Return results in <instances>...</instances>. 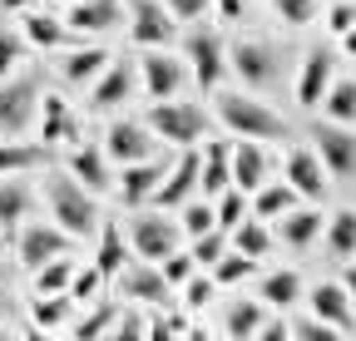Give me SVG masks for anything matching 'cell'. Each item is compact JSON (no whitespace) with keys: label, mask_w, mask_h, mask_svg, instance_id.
<instances>
[{"label":"cell","mask_w":356,"mask_h":341,"mask_svg":"<svg viewBox=\"0 0 356 341\" xmlns=\"http://www.w3.org/2000/svg\"><path fill=\"white\" fill-rule=\"evenodd\" d=\"M222 252H228V238H222V228H208V233H198V238H193V263L213 267Z\"/></svg>","instance_id":"obj_37"},{"label":"cell","mask_w":356,"mask_h":341,"mask_svg":"<svg viewBox=\"0 0 356 341\" xmlns=\"http://www.w3.org/2000/svg\"><path fill=\"white\" fill-rule=\"evenodd\" d=\"M70 134V109L60 94H44V144H60Z\"/></svg>","instance_id":"obj_36"},{"label":"cell","mask_w":356,"mask_h":341,"mask_svg":"<svg viewBox=\"0 0 356 341\" xmlns=\"http://www.w3.org/2000/svg\"><path fill=\"white\" fill-rule=\"evenodd\" d=\"M327 25H332L337 35L351 30V25H356V6H346V0H341V6H332V10H327Z\"/></svg>","instance_id":"obj_49"},{"label":"cell","mask_w":356,"mask_h":341,"mask_svg":"<svg viewBox=\"0 0 356 341\" xmlns=\"http://www.w3.org/2000/svg\"><path fill=\"white\" fill-rule=\"evenodd\" d=\"M159 263H163V282H168V287H184V282L193 277V267H198L193 252H178V247L168 252V258H159Z\"/></svg>","instance_id":"obj_39"},{"label":"cell","mask_w":356,"mask_h":341,"mask_svg":"<svg viewBox=\"0 0 356 341\" xmlns=\"http://www.w3.org/2000/svg\"><path fill=\"white\" fill-rule=\"evenodd\" d=\"M50 213H55V223L70 233V238H84L89 228L99 223V208L95 198H89V188H79L74 178H50Z\"/></svg>","instance_id":"obj_2"},{"label":"cell","mask_w":356,"mask_h":341,"mask_svg":"<svg viewBox=\"0 0 356 341\" xmlns=\"http://www.w3.org/2000/svg\"><path fill=\"white\" fill-rule=\"evenodd\" d=\"M65 312H70V297H60V292H50V302H35V322L40 326H60Z\"/></svg>","instance_id":"obj_42"},{"label":"cell","mask_w":356,"mask_h":341,"mask_svg":"<svg viewBox=\"0 0 356 341\" xmlns=\"http://www.w3.org/2000/svg\"><path fill=\"white\" fill-rule=\"evenodd\" d=\"M233 69H238V79L248 84V90H267V84H273V50L257 45V40H238Z\"/></svg>","instance_id":"obj_7"},{"label":"cell","mask_w":356,"mask_h":341,"mask_svg":"<svg viewBox=\"0 0 356 341\" xmlns=\"http://www.w3.org/2000/svg\"><path fill=\"white\" fill-rule=\"evenodd\" d=\"M257 272V258H248V252H222V258L213 263V282H243V277H252Z\"/></svg>","instance_id":"obj_33"},{"label":"cell","mask_w":356,"mask_h":341,"mask_svg":"<svg viewBox=\"0 0 356 341\" xmlns=\"http://www.w3.org/2000/svg\"><path fill=\"white\" fill-rule=\"evenodd\" d=\"M312 144H317V158L337 178H356V134L346 124H317V129H312Z\"/></svg>","instance_id":"obj_3"},{"label":"cell","mask_w":356,"mask_h":341,"mask_svg":"<svg viewBox=\"0 0 356 341\" xmlns=\"http://www.w3.org/2000/svg\"><path fill=\"white\" fill-rule=\"evenodd\" d=\"M341 40H346V50L356 55V25H351V30H341Z\"/></svg>","instance_id":"obj_55"},{"label":"cell","mask_w":356,"mask_h":341,"mask_svg":"<svg viewBox=\"0 0 356 341\" xmlns=\"http://www.w3.org/2000/svg\"><path fill=\"white\" fill-rule=\"evenodd\" d=\"M104 65H109V50L89 45V50H74V55H65V60H60V74H65L70 84H84V79H95Z\"/></svg>","instance_id":"obj_25"},{"label":"cell","mask_w":356,"mask_h":341,"mask_svg":"<svg viewBox=\"0 0 356 341\" xmlns=\"http://www.w3.org/2000/svg\"><path fill=\"white\" fill-rule=\"evenodd\" d=\"M70 178L89 193H104L109 188V163H104V149H74L70 153Z\"/></svg>","instance_id":"obj_17"},{"label":"cell","mask_w":356,"mask_h":341,"mask_svg":"<svg viewBox=\"0 0 356 341\" xmlns=\"http://www.w3.org/2000/svg\"><path fill=\"white\" fill-rule=\"evenodd\" d=\"M10 302V292H6V267H0V307Z\"/></svg>","instance_id":"obj_56"},{"label":"cell","mask_w":356,"mask_h":341,"mask_svg":"<svg viewBox=\"0 0 356 341\" xmlns=\"http://www.w3.org/2000/svg\"><path fill=\"white\" fill-rule=\"evenodd\" d=\"M327 242H332V252H337V258H351V252H356V213H351V208H341L337 218H332Z\"/></svg>","instance_id":"obj_32"},{"label":"cell","mask_w":356,"mask_h":341,"mask_svg":"<svg viewBox=\"0 0 356 341\" xmlns=\"http://www.w3.org/2000/svg\"><path fill=\"white\" fill-rule=\"evenodd\" d=\"M70 6H74V0H70Z\"/></svg>","instance_id":"obj_58"},{"label":"cell","mask_w":356,"mask_h":341,"mask_svg":"<svg viewBox=\"0 0 356 341\" xmlns=\"http://www.w3.org/2000/svg\"><path fill=\"white\" fill-rule=\"evenodd\" d=\"M233 183V168H228V144H213L203 158H198V188L203 193H222Z\"/></svg>","instance_id":"obj_22"},{"label":"cell","mask_w":356,"mask_h":341,"mask_svg":"<svg viewBox=\"0 0 356 341\" xmlns=\"http://www.w3.org/2000/svg\"><path fill=\"white\" fill-rule=\"evenodd\" d=\"M341 292H346V302L356 307V267H346V277H341Z\"/></svg>","instance_id":"obj_53"},{"label":"cell","mask_w":356,"mask_h":341,"mask_svg":"<svg viewBox=\"0 0 356 341\" xmlns=\"http://www.w3.org/2000/svg\"><path fill=\"white\" fill-rule=\"evenodd\" d=\"M243 198H248L243 188H233V193L222 188V203H218V213H213V223H218V228H238V223H243Z\"/></svg>","instance_id":"obj_40"},{"label":"cell","mask_w":356,"mask_h":341,"mask_svg":"<svg viewBox=\"0 0 356 341\" xmlns=\"http://www.w3.org/2000/svg\"><path fill=\"white\" fill-rule=\"evenodd\" d=\"M134 40L139 45H168L173 40V15L159 6V0H134Z\"/></svg>","instance_id":"obj_8"},{"label":"cell","mask_w":356,"mask_h":341,"mask_svg":"<svg viewBox=\"0 0 356 341\" xmlns=\"http://www.w3.org/2000/svg\"><path fill=\"white\" fill-rule=\"evenodd\" d=\"M30 104H35V79H15V84H6V90H0V129H6V134L25 129Z\"/></svg>","instance_id":"obj_15"},{"label":"cell","mask_w":356,"mask_h":341,"mask_svg":"<svg viewBox=\"0 0 356 341\" xmlns=\"http://www.w3.org/2000/svg\"><path fill=\"white\" fill-rule=\"evenodd\" d=\"M25 40H30V45H44V50H55L60 40H65V25L44 20V15H30V20H25Z\"/></svg>","instance_id":"obj_38"},{"label":"cell","mask_w":356,"mask_h":341,"mask_svg":"<svg viewBox=\"0 0 356 341\" xmlns=\"http://www.w3.org/2000/svg\"><path fill=\"white\" fill-rule=\"evenodd\" d=\"M15 65H20V40L15 35H0V79H6Z\"/></svg>","instance_id":"obj_48"},{"label":"cell","mask_w":356,"mask_h":341,"mask_svg":"<svg viewBox=\"0 0 356 341\" xmlns=\"http://www.w3.org/2000/svg\"><path fill=\"white\" fill-rule=\"evenodd\" d=\"M292 203H297V193H292L287 183H262V188H252V213H257V218H282Z\"/></svg>","instance_id":"obj_28"},{"label":"cell","mask_w":356,"mask_h":341,"mask_svg":"<svg viewBox=\"0 0 356 341\" xmlns=\"http://www.w3.org/2000/svg\"><path fill=\"white\" fill-rule=\"evenodd\" d=\"M213 292H218L213 277H188V282H184V307H208Z\"/></svg>","instance_id":"obj_44"},{"label":"cell","mask_w":356,"mask_h":341,"mask_svg":"<svg viewBox=\"0 0 356 341\" xmlns=\"http://www.w3.org/2000/svg\"><path fill=\"white\" fill-rule=\"evenodd\" d=\"M119 331H129V336H139V331H144V322H139V317H119Z\"/></svg>","instance_id":"obj_54"},{"label":"cell","mask_w":356,"mask_h":341,"mask_svg":"<svg viewBox=\"0 0 356 341\" xmlns=\"http://www.w3.org/2000/svg\"><path fill=\"white\" fill-rule=\"evenodd\" d=\"M129 90H134V74L124 65H109L104 79H99V90H95V109H114L119 99H129Z\"/></svg>","instance_id":"obj_29"},{"label":"cell","mask_w":356,"mask_h":341,"mask_svg":"<svg viewBox=\"0 0 356 341\" xmlns=\"http://www.w3.org/2000/svg\"><path fill=\"white\" fill-rule=\"evenodd\" d=\"M322 109L332 124H356V84H337L322 94Z\"/></svg>","instance_id":"obj_31"},{"label":"cell","mask_w":356,"mask_h":341,"mask_svg":"<svg viewBox=\"0 0 356 341\" xmlns=\"http://www.w3.org/2000/svg\"><path fill=\"white\" fill-rule=\"evenodd\" d=\"M0 6H6V10H20V6H25V0H0Z\"/></svg>","instance_id":"obj_57"},{"label":"cell","mask_w":356,"mask_h":341,"mask_svg":"<svg viewBox=\"0 0 356 341\" xmlns=\"http://www.w3.org/2000/svg\"><path fill=\"white\" fill-rule=\"evenodd\" d=\"M70 277H74L70 263H65V258H50V263H40V267H35V292H40V297H44V292H65Z\"/></svg>","instance_id":"obj_34"},{"label":"cell","mask_w":356,"mask_h":341,"mask_svg":"<svg viewBox=\"0 0 356 341\" xmlns=\"http://www.w3.org/2000/svg\"><path fill=\"white\" fill-rule=\"evenodd\" d=\"M228 168H233V183H238L243 193H252V188L267 183V158H262V149H257L252 139H243L238 153H228Z\"/></svg>","instance_id":"obj_16"},{"label":"cell","mask_w":356,"mask_h":341,"mask_svg":"<svg viewBox=\"0 0 356 341\" xmlns=\"http://www.w3.org/2000/svg\"><path fill=\"white\" fill-rule=\"evenodd\" d=\"M149 124L163 134V144H193L203 134V109L198 104H168V99H159V104H149Z\"/></svg>","instance_id":"obj_4"},{"label":"cell","mask_w":356,"mask_h":341,"mask_svg":"<svg viewBox=\"0 0 356 341\" xmlns=\"http://www.w3.org/2000/svg\"><path fill=\"white\" fill-rule=\"evenodd\" d=\"M159 178H163V168H159V163H144V158L124 163V183H119L124 203H129V208H134V203H144V198L159 188Z\"/></svg>","instance_id":"obj_19"},{"label":"cell","mask_w":356,"mask_h":341,"mask_svg":"<svg viewBox=\"0 0 356 341\" xmlns=\"http://www.w3.org/2000/svg\"><path fill=\"white\" fill-rule=\"evenodd\" d=\"M104 158H119V163H134V158H149V134L139 129V124H109V134H104Z\"/></svg>","instance_id":"obj_12"},{"label":"cell","mask_w":356,"mask_h":341,"mask_svg":"<svg viewBox=\"0 0 356 341\" xmlns=\"http://www.w3.org/2000/svg\"><path fill=\"white\" fill-rule=\"evenodd\" d=\"M287 183H292V193H302V198H322V193H327L322 158L312 153V149H292V153H287Z\"/></svg>","instance_id":"obj_10"},{"label":"cell","mask_w":356,"mask_h":341,"mask_svg":"<svg viewBox=\"0 0 356 341\" xmlns=\"http://www.w3.org/2000/svg\"><path fill=\"white\" fill-rule=\"evenodd\" d=\"M257 326H262V302H233L222 312V331L228 336H257Z\"/></svg>","instance_id":"obj_30"},{"label":"cell","mask_w":356,"mask_h":341,"mask_svg":"<svg viewBox=\"0 0 356 341\" xmlns=\"http://www.w3.org/2000/svg\"><path fill=\"white\" fill-rule=\"evenodd\" d=\"M188 65H193V79L203 90H213L218 74H222V45L218 35H188Z\"/></svg>","instance_id":"obj_14"},{"label":"cell","mask_w":356,"mask_h":341,"mask_svg":"<svg viewBox=\"0 0 356 341\" xmlns=\"http://www.w3.org/2000/svg\"><path fill=\"white\" fill-rule=\"evenodd\" d=\"M277 6V15L287 20V25H307L312 15H317V6H312V0H273Z\"/></svg>","instance_id":"obj_45"},{"label":"cell","mask_w":356,"mask_h":341,"mask_svg":"<svg viewBox=\"0 0 356 341\" xmlns=\"http://www.w3.org/2000/svg\"><path fill=\"white\" fill-rule=\"evenodd\" d=\"M139 69H144V90H149V99H168L178 84H184V69H178V60H168V55H149Z\"/></svg>","instance_id":"obj_18"},{"label":"cell","mask_w":356,"mask_h":341,"mask_svg":"<svg viewBox=\"0 0 356 341\" xmlns=\"http://www.w3.org/2000/svg\"><path fill=\"white\" fill-rule=\"evenodd\" d=\"M317 233H322V213L317 208H287L282 213V242L287 247H307Z\"/></svg>","instance_id":"obj_24"},{"label":"cell","mask_w":356,"mask_h":341,"mask_svg":"<svg viewBox=\"0 0 356 341\" xmlns=\"http://www.w3.org/2000/svg\"><path fill=\"white\" fill-rule=\"evenodd\" d=\"M218 119L228 124L233 134H243V139H282L287 134V124L267 104L248 99V94H218Z\"/></svg>","instance_id":"obj_1"},{"label":"cell","mask_w":356,"mask_h":341,"mask_svg":"<svg viewBox=\"0 0 356 341\" xmlns=\"http://www.w3.org/2000/svg\"><path fill=\"white\" fill-rule=\"evenodd\" d=\"M257 302H262V307H277V312L297 307V302H302V277H297V272H267Z\"/></svg>","instance_id":"obj_20"},{"label":"cell","mask_w":356,"mask_h":341,"mask_svg":"<svg viewBox=\"0 0 356 341\" xmlns=\"http://www.w3.org/2000/svg\"><path fill=\"white\" fill-rule=\"evenodd\" d=\"M134 247H139V258L159 263V258H168L178 247V228L163 223L159 213H144V218H134Z\"/></svg>","instance_id":"obj_6"},{"label":"cell","mask_w":356,"mask_h":341,"mask_svg":"<svg viewBox=\"0 0 356 341\" xmlns=\"http://www.w3.org/2000/svg\"><path fill=\"white\" fill-rule=\"evenodd\" d=\"M119 267H124V233H119L114 223H104V228H99V258H95V272L109 282V277H119Z\"/></svg>","instance_id":"obj_26"},{"label":"cell","mask_w":356,"mask_h":341,"mask_svg":"<svg viewBox=\"0 0 356 341\" xmlns=\"http://www.w3.org/2000/svg\"><path fill=\"white\" fill-rule=\"evenodd\" d=\"M327 84H332V55L327 50H307V65H302V79H297V99L307 109H317Z\"/></svg>","instance_id":"obj_13"},{"label":"cell","mask_w":356,"mask_h":341,"mask_svg":"<svg viewBox=\"0 0 356 341\" xmlns=\"http://www.w3.org/2000/svg\"><path fill=\"white\" fill-rule=\"evenodd\" d=\"M109 326H114V307H109V302H104V307H99V312H95V317H84V322H79V326H74V331H79V336H84V341H89V336H99V331H109Z\"/></svg>","instance_id":"obj_46"},{"label":"cell","mask_w":356,"mask_h":341,"mask_svg":"<svg viewBox=\"0 0 356 341\" xmlns=\"http://www.w3.org/2000/svg\"><path fill=\"white\" fill-rule=\"evenodd\" d=\"M159 6H163L168 15H178V20H198V15L208 10V0H159Z\"/></svg>","instance_id":"obj_47"},{"label":"cell","mask_w":356,"mask_h":341,"mask_svg":"<svg viewBox=\"0 0 356 341\" xmlns=\"http://www.w3.org/2000/svg\"><path fill=\"white\" fill-rule=\"evenodd\" d=\"M208 228H218V223H213V208H208V203H188V208H184V233L198 238V233H208Z\"/></svg>","instance_id":"obj_43"},{"label":"cell","mask_w":356,"mask_h":341,"mask_svg":"<svg viewBox=\"0 0 356 341\" xmlns=\"http://www.w3.org/2000/svg\"><path fill=\"white\" fill-rule=\"evenodd\" d=\"M193 188H198V158L184 153V158H178V168H173L168 178H159V188H154L149 198H154L159 208H184Z\"/></svg>","instance_id":"obj_9"},{"label":"cell","mask_w":356,"mask_h":341,"mask_svg":"<svg viewBox=\"0 0 356 341\" xmlns=\"http://www.w3.org/2000/svg\"><path fill=\"white\" fill-rule=\"evenodd\" d=\"M292 331H297V336H322V341H327V336H332L337 326H327V322H297Z\"/></svg>","instance_id":"obj_51"},{"label":"cell","mask_w":356,"mask_h":341,"mask_svg":"<svg viewBox=\"0 0 356 341\" xmlns=\"http://www.w3.org/2000/svg\"><path fill=\"white\" fill-rule=\"evenodd\" d=\"M243 10H248V0H218V15L222 20H243Z\"/></svg>","instance_id":"obj_52"},{"label":"cell","mask_w":356,"mask_h":341,"mask_svg":"<svg viewBox=\"0 0 356 341\" xmlns=\"http://www.w3.org/2000/svg\"><path fill=\"white\" fill-rule=\"evenodd\" d=\"M70 252V233L65 228H44V223H30L20 233V263L35 272L40 263H50V258H65Z\"/></svg>","instance_id":"obj_5"},{"label":"cell","mask_w":356,"mask_h":341,"mask_svg":"<svg viewBox=\"0 0 356 341\" xmlns=\"http://www.w3.org/2000/svg\"><path fill=\"white\" fill-rule=\"evenodd\" d=\"M44 153L30 149V144H0V178L6 174H25V168H35Z\"/></svg>","instance_id":"obj_35"},{"label":"cell","mask_w":356,"mask_h":341,"mask_svg":"<svg viewBox=\"0 0 356 341\" xmlns=\"http://www.w3.org/2000/svg\"><path fill=\"white\" fill-rule=\"evenodd\" d=\"M25 213H30V188L6 174V183H0V228L25 223Z\"/></svg>","instance_id":"obj_27"},{"label":"cell","mask_w":356,"mask_h":341,"mask_svg":"<svg viewBox=\"0 0 356 341\" xmlns=\"http://www.w3.org/2000/svg\"><path fill=\"white\" fill-rule=\"evenodd\" d=\"M238 252H248V258H262L267 252V228L262 223H238Z\"/></svg>","instance_id":"obj_41"},{"label":"cell","mask_w":356,"mask_h":341,"mask_svg":"<svg viewBox=\"0 0 356 341\" xmlns=\"http://www.w3.org/2000/svg\"><path fill=\"white\" fill-rule=\"evenodd\" d=\"M114 20H119V0H74V10H70L65 25H74V30H109Z\"/></svg>","instance_id":"obj_23"},{"label":"cell","mask_w":356,"mask_h":341,"mask_svg":"<svg viewBox=\"0 0 356 341\" xmlns=\"http://www.w3.org/2000/svg\"><path fill=\"white\" fill-rule=\"evenodd\" d=\"M99 282H104V277H99L95 267H89V272L70 277V292H74V297H95V292H99Z\"/></svg>","instance_id":"obj_50"},{"label":"cell","mask_w":356,"mask_h":341,"mask_svg":"<svg viewBox=\"0 0 356 341\" xmlns=\"http://www.w3.org/2000/svg\"><path fill=\"white\" fill-rule=\"evenodd\" d=\"M307 307H312V317H317V322H327V326H337V331H346V326H351V302H346V292H341L337 282L312 287Z\"/></svg>","instance_id":"obj_11"},{"label":"cell","mask_w":356,"mask_h":341,"mask_svg":"<svg viewBox=\"0 0 356 341\" xmlns=\"http://www.w3.org/2000/svg\"><path fill=\"white\" fill-rule=\"evenodd\" d=\"M124 272V267H119ZM124 297L129 302H163L168 297V282H163V272H154V267H129L124 272Z\"/></svg>","instance_id":"obj_21"}]
</instances>
